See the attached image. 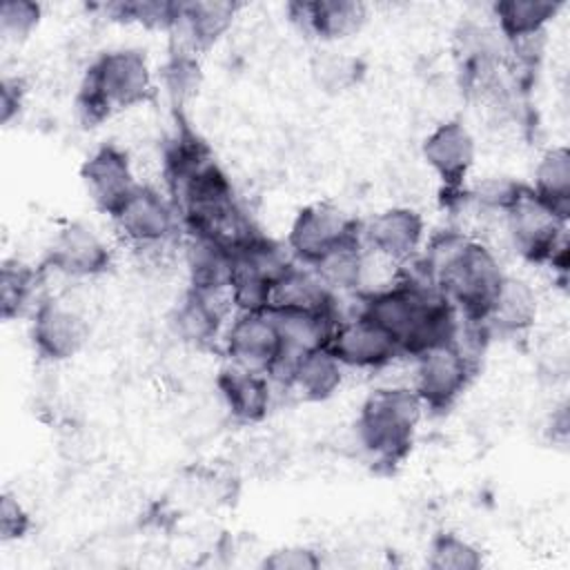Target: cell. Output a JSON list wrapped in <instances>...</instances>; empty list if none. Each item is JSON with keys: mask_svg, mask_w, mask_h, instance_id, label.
Returning <instances> with one entry per match:
<instances>
[{"mask_svg": "<svg viewBox=\"0 0 570 570\" xmlns=\"http://www.w3.org/2000/svg\"><path fill=\"white\" fill-rule=\"evenodd\" d=\"M419 258L434 287L452 303L459 316L485 321L505 278L499 254L463 229L434 234Z\"/></svg>", "mask_w": 570, "mask_h": 570, "instance_id": "cell-1", "label": "cell"}, {"mask_svg": "<svg viewBox=\"0 0 570 570\" xmlns=\"http://www.w3.org/2000/svg\"><path fill=\"white\" fill-rule=\"evenodd\" d=\"M361 314L381 325L399 345L401 356H416L454 336L459 314L432 287L396 281L376 292H363Z\"/></svg>", "mask_w": 570, "mask_h": 570, "instance_id": "cell-2", "label": "cell"}, {"mask_svg": "<svg viewBox=\"0 0 570 570\" xmlns=\"http://www.w3.org/2000/svg\"><path fill=\"white\" fill-rule=\"evenodd\" d=\"M154 89V73L140 49H109L87 67L78 85L76 111L85 125L94 127L118 111L145 105Z\"/></svg>", "mask_w": 570, "mask_h": 570, "instance_id": "cell-3", "label": "cell"}, {"mask_svg": "<svg viewBox=\"0 0 570 570\" xmlns=\"http://www.w3.org/2000/svg\"><path fill=\"white\" fill-rule=\"evenodd\" d=\"M425 405L410 383H387L363 401L356 421V445L374 465L394 468L412 448Z\"/></svg>", "mask_w": 570, "mask_h": 570, "instance_id": "cell-4", "label": "cell"}, {"mask_svg": "<svg viewBox=\"0 0 570 570\" xmlns=\"http://www.w3.org/2000/svg\"><path fill=\"white\" fill-rule=\"evenodd\" d=\"M508 245L528 263L548 265L566 276L568 218L554 212L530 187L503 214Z\"/></svg>", "mask_w": 570, "mask_h": 570, "instance_id": "cell-5", "label": "cell"}, {"mask_svg": "<svg viewBox=\"0 0 570 570\" xmlns=\"http://www.w3.org/2000/svg\"><path fill=\"white\" fill-rule=\"evenodd\" d=\"M298 261L285 243H276L263 234L234 249V269L229 296L234 312H265L276 281Z\"/></svg>", "mask_w": 570, "mask_h": 570, "instance_id": "cell-6", "label": "cell"}, {"mask_svg": "<svg viewBox=\"0 0 570 570\" xmlns=\"http://www.w3.org/2000/svg\"><path fill=\"white\" fill-rule=\"evenodd\" d=\"M29 334L40 358L62 363L87 347L91 321L87 309L69 294H47L31 312Z\"/></svg>", "mask_w": 570, "mask_h": 570, "instance_id": "cell-7", "label": "cell"}, {"mask_svg": "<svg viewBox=\"0 0 570 570\" xmlns=\"http://www.w3.org/2000/svg\"><path fill=\"white\" fill-rule=\"evenodd\" d=\"M109 218L131 249L174 243L183 229L178 209L169 194H163L158 187L147 183H138V187Z\"/></svg>", "mask_w": 570, "mask_h": 570, "instance_id": "cell-8", "label": "cell"}, {"mask_svg": "<svg viewBox=\"0 0 570 570\" xmlns=\"http://www.w3.org/2000/svg\"><path fill=\"white\" fill-rule=\"evenodd\" d=\"M412 361L410 385L423 401L425 410L445 412L450 410L468 390L476 374V363L470 361L452 341L434 345Z\"/></svg>", "mask_w": 570, "mask_h": 570, "instance_id": "cell-9", "label": "cell"}, {"mask_svg": "<svg viewBox=\"0 0 570 570\" xmlns=\"http://www.w3.org/2000/svg\"><path fill=\"white\" fill-rule=\"evenodd\" d=\"M361 236V223L330 200L305 205L292 220L287 232V249L292 256L312 265L332 247Z\"/></svg>", "mask_w": 570, "mask_h": 570, "instance_id": "cell-10", "label": "cell"}, {"mask_svg": "<svg viewBox=\"0 0 570 570\" xmlns=\"http://www.w3.org/2000/svg\"><path fill=\"white\" fill-rule=\"evenodd\" d=\"M223 352L227 363L272 379L283 363V341L272 314L236 312L223 332Z\"/></svg>", "mask_w": 570, "mask_h": 570, "instance_id": "cell-11", "label": "cell"}, {"mask_svg": "<svg viewBox=\"0 0 570 570\" xmlns=\"http://www.w3.org/2000/svg\"><path fill=\"white\" fill-rule=\"evenodd\" d=\"M111 249L87 223L62 225L49 247L42 267L69 281H91L111 267Z\"/></svg>", "mask_w": 570, "mask_h": 570, "instance_id": "cell-12", "label": "cell"}, {"mask_svg": "<svg viewBox=\"0 0 570 570\" xmlns=\"http://www.w3.org/2000/svg\"><path fill=\"white\" fill-rule=\"evenodd\" d=\"M421 156L441 180L448 200L463 194L465 180L476 158V140L461 120L436 125L421 145Z\"/></svg>", "mask_w": 570, "mask_h": 570, "instance_id": "cell-13", "label": "cell"}, {"mask_svg": "<svg viewBox=\"0 0 570 570\" xmlns=\"http://www.w3.org/2000/svg\"><path fill=\"white\" fill-rule=\"evenodd\" d=\"M232 307L229 292L187 287L169 312V330L187 347H212L225 332L223 325Z\"/></svg>", "mask_w": 570, "mask_h": 570, "instance_id": "cell-14", "label": "cell"}, {"mask_svg": "<svg viewBox=\"0 0 570 570\" xmlns=\"http://www.w3.org/2000/svg\"><path fill=\"white\" fill-rule=\"evenodd\" d=\"M327 347L345 370L376 372L401 356L394 338L365 314L341 321Z\"/></svg>", "mask_w": 570, "mask_h": 570, "instance_id": "cell-15", "label": "cell"}, {"mask_svg": "<svg viewBox=\"0 0 570 570\" xmlns=\"http://www.w3.org/2000/svg\"><path fill=\"white\" fill-rule=\"evenodd\" d=\"M80 180L94 207L111 216L138 187L129 154L109 142L98 147L80 167Z\"/></svg>", "mask_w": 570, "mask_h": 570, "instance_id": "cell-16", "label": "cell"}, {"mask_svg": "<svg viewBox=\"0 0 570 570\" xmlns=\"http://www.w3.org/2000/svg\"><path fill=\"white\" fill-rule=\"evenodd\" d=\"M240 11L238 2L223 0H191L176 2L174 24L169 29L176 51L194 53L207 51L214 47L234 24Z\"/></svg>", "mask_w": 570, "mask_h": 570, "instance_id": "cell-17", "label": "cell"}, {"mask_svg": "<svg viewBox=\"0 0 570 570\" xmlns=\"http://www.w3.org/2000/svg\"><path fill=\"white\" fill-rule=\"evenodd\" d=\"M361 236L370 252L401 265L421 252L425 240V223L416 209L394 205L361 225Z\"/></svg>", "mask_w": 570, "mask_h": 570, "instance_id": "cell-18", "label": "cell"}, {"mask_svg": "<svg viewBox=\"0 0 570 570\" xmlns=\"http://www.w3.org/2000/svg\"><path fill=\"white\" fill-rule=\"evenodd\" d=\"M278 327L281 341H283V363L274 372L272 381H278L287 365L296 361L298 356L314 352L318 347H327L336 325L338 316L334 312V298L330 307L321 309H298V307H274L267 309Z\"/></svg>", "mask_w": 570, "mask_h": 570, "instance_id": "cell-19", "label": "cell"}, {"mask_svg": "<svg viewBox=\"0 0 570 570\" xmlns=\"http://www.w3.org/2000/svg\"><path fill=\"white\" fill-rule=\"evenodd\" d=\"M289 20L321 42H341L356 36L367 22V7L356 0L289 2Z\"/></svg>", "mask_w": 570, "mask_h": 570, "instance_id": "cell-20", "label": "cell"}, {"mask_svg": "<svg viewBox=\"0 0 570 570\" xmlns=\"http://www.w3.org/2000/svg\"><path fill=\"white\" fill-rule=\"evenodd\" d=\"M272 379L234 363H225L218 370L216 387L229 416L240 425L261 423L272 407Z\"/></svg>", "mask_w": 570, "mask_h": 570, "instance_id": "cell-21", "label": "cell"}, {"mask_svg": "<svg viewBox=\"0 0 570 570\" xmlns=\"http://www.w3.org/2000/svg\"><path fill=\"white\" fill-rule=\"evenodd\" d=\"M539 307L537 289L528 281L505 274L483 323L490 336L523 338L532 332Z\"/></svg>", "mask_w": 570, "mask_h": 570, "instance_id": "cell-22", "label": "cell"}, {"mask_svg": "<svg viewBox=\"0 0 570 570\" xmlns=\"http://www.w3.org/2000/svg\"><path fill=\"white\" fill-rule=\"evenodd\" d=\"M345 367L330 352V347H318L292 361L278 383L294 392L301 401L318 403L334 396L343 383Z\"/></svg>", "mask_w": 570, "mask_h": 570, "instance_id": "cell-23", "label": "cell"}, {"mask_svg": "<svg viewBox=\"0 0 570 570\" xmlns=\"http://www.w3.org/2000/svg\"><path fill=\"white\" fill-rule=\"evenodd\" d=\"M180 261L187 272V287L203 292H229L234 252L207 236L185 234L180 240Z\"/></svg>", "mask_w": 570, "mask_h": 570, "instance_id": "cell-24", "label": "cell"}, {"mask_svg": "<svg viewBox=\"0 0 570 570\" xmlns=\"http://www.w3.org/2000/svg\"><path fill=\"white\" fill-rule=\"evenodd\" d=\"M561 4L550 0H503L492 4L497 33L505 45L543 38L548 24L559 13Z\"/></svg>", "mask_w": 570, "mask_h": 570, "instance_id": "cell-25", "label": "cell"}, {"mask_svg": "<svg viewBox=\"0 0 570 570\" xmlns=\"http://www.w3.org/2000/svg\"><path fill=\"white\" fill-rule=\"evenodd\" d=\"M47 281L45 267L27 265L18 258H7L0 267V314L4 321L24 316L47 296L42 285Z\"/></svg>", "mask_w": 570, "mask_h": 570, "instance_id": "cell-26", "label": "cell"}, {"mask_svg": "<svg viewBox=\"0 0 570 570\" xmlns=\"http://www.w3.org/2000/svg\"><path fill=\"white\" fill-rule=\"evenodd\" d=\"M365 252L367 249H365L363 236H356V238H350V240L332 247L327 254H323L309 267L316 272V276L323 281V285L332 294L361 292Z\"/></svg>", "mask_w": 570, "mask_h": 570, "instance_id": "cell-27", "label": "cell"}, {"mask_svg": "<svg viewBox=\"0 0 570 570\" xmlns=\"http://www.w3.org/2000/svg\"><path fill=\"white\" fill-rule=\"evenodd\" d=\"M554 212L570 218V151L568 147H550L541 154L528 185Z\"/></svg>", "mask_w": 570, "mask_h": 570, "instance_id": "cell-28", "label": "cell"}, {"mask_svg": "<svg viewBox=\"0 0 570 570\" xmlns=\"http://www.w3.org/2000/svg\"><path fill=\"white\" fill-rule=\"evenodd\" d=\"M334 294L323 285L309 265L296 263L289 267L272 287L269 309L274 307H298V309H321L332 305Z\"/></svg>", "mask_w": 570, "mask_h": 570, "instance_id": "cell-29", "label": "cell"}, {"mask_svg": "<svg viewBox=\"0 0 570 570\" xmlns=\"http://www.w3.org/2000/svg\"><path fill=\"white\" fill-rule=\"evenodd\" d=\"M525 189L528 185H523L521 180L512 176L494 174V176H483L474 185L465 187L463 198L479 214L503 216L521 198Z\"/></svg>", "mask_w": 570, "mask_h": 570, "instance_id": "cell-30", "label": "cell"}, {"mask_svg": "<svg viewBox=\"0 0 570 570\" xmlns=\"http://www.w3.org/2000/svg\"><path fill=\"white\" fill-rule=\"evenodd\" d=\"M163 85L171 105L180 111L200 87V65L194 53L171 49L163 67Z\"/></svg>", "mask_w": 570, "mask_h": 570, "instance_id": "cell-31", "label": "cell"}, {"mask_svg": "<svg viewBox=\"0 0 570 570\" xmlns=\"http://www.w3.org/2000/svg\"><path fill=\"white\" fill-rule=\"evenodd\" d=\"M481 563V550L452 532L436 534L428 550V566L432 570H476Z\"/></svg>", "mask_w": 570, "mask_h": 570, "instance_id": "cell-32", "label": "cell"}, {"mask_svg": "<svg viewBox=\"0 0 570 570\" xmlns=\"http://www.w3.org/2000/svg\"><path fill=\"white\" fill-rule=\"evenodd\" d=\"M312 73L318 87H323L325 91L338 94L350 89L354 82H358L363 67L358 58L347 56L343 51L327 49V51H318V56L314 58Z\"/></svg>", "mask_w": 570, "mask_h": 570, "instance_id": "cell-33", "label": "cell"}, {"mask_svg": "<svg viewBox=\"0 0 570 570\" xmlns=\"http://www.w3.org/2000/svg\"><path fill=\"white\" fill-rule=\"evenodd\" d=\"M107 13L120 22H136L147 29L167 31L174 24L176 2L165 0H134V2H114L107 7Z\"/></svg>", "mask_w": 570, "mask_h": 570, "instance_id": "cell-34", "label": "cell"}, {"mask_svg": "<svg viewBox=\"0 0 570 570\" xmlns=\"http://www.w3.org/2000/svg\"><path fill=\"white\" fill-rule=\"evenodd\" d=\"M42 18V9L31 0H4L0 4V36L7 42L22 45Z\"/></svg>", "mask_w": 570, "mask_h": 570, "instance_id": "cell-35", "label": "cell"}, {"mask_svg": "<svg viewBox=\"0 0 570 570\" xmlns=\"http://www.w3.org/2000/svg\"><path fill=\"white\" fill-rule=\"evenodd\" d=\"M261 566L267 570H316L323 566V559L307 546H285L272 550Z\"/></svg>", "mask_w": 570, "mask_h": 570, "instance_id": "cell-36", "label": "cell"}, {"mask_svg": "<svg viewBox=\"0 0 570 570\" xmlns=\"http://www.w3.org/2000/svg\"><path fill=\"white\" fill-rule=\"evenodd\" d=\"M31 528V517L20 503V499L11 492L2 494L0 501V537L2 541H18Z\"/></svg>", "mask_w": 570, "mask_h": 570, "instance_id": "cell-37", "label": "cell"}, {"mask_svg": "<svg viewBox=\"0 0 570 570\" xmlns=\"http://www.w3.org/2000/svg\"><path fill=\"white\" fill-rule=\"evenodd\" d=\"M24 102V82L22 78H2V89H0V114H2V122L9 125L18 111L22 109Z\"/></svg>", "mask_w": 570, "mask_h": 570, "instance_id": "cell-38", "label": "cell"}]
</instances>
